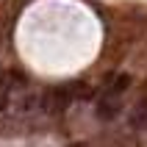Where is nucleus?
<instances>
[{
    "label": "nucleus",
    "mask_w": 147,
    "mask_h": 147,
    "mask_svg": "<svg viewBox=\"0 0 147 147\" xmlns=\"http://www.w3.org/2000/svg\"><path fill=\"white\" fill-rule=\"evenodd\" d=\"M69 100H72L69 89H50L47 94L42 97V103H45V111H50V114H61V111L69 106Z\"/></svg>",
    "instance_id": "1"
},
{
    "label": "nucleus",
    "mask_w": 147,
    "mask_h": 147,
    "mask_svg": "<svg viewBox=\"0 0 147 147\" xmlns=\"http://www.w3.org/2000/svg\"><path fill=\"white\" fill-rule=\"evenodd\" d=\"M122 111V103H119V94L117 92H106L103 97L97 100V117L100 119H117V114Z\"/></svg>",
    "instance_id": "2"
},
{
    "label": "nucleus",
    "mask_w": 147,
    "mask_h": 147,
    "mask_svg": "<svg viewBox=\"0 0 147 147\" xmlns=\"http://www.w3.org/2000/svg\"><path fill=\"white\" fill-rule=\"evenodd\" d=\"M131 128H136V131H147V100H142L139 106L133 108V114H131Z\"/></svg>",
    "instance_id": "3"
},
{
    "label": "nucleus",
    "mask_w": 147,
    "mask_h": 147,
    "mask_svg": "<svg viewBox=\"0 0 147 147\" xmlns=\"http://www.w3.org/2000/svg\"><path fill=\"white\" fill-rule=\"evenodd\" d=\"M128 83H131V78H128V75H119V78H117V81L108 86V92H117V94H122V92L128 89Z\"/></svg>",
    "instance_id": "4"
},
{
    "label": "nucleus",
    "mask_w": 147,
    "mask_h": 147,
    "mask_svg": "<svg viewBox=\"0 0 147 147\" xmlns=\"http://www.w3.org/2000/svg\"><path fill=\"white\" fill-rule=\"evenodd\" d=\"M8 103V86H0V108Z\"/></svg>",
    "instance_id": "5"
}]
</instances>
